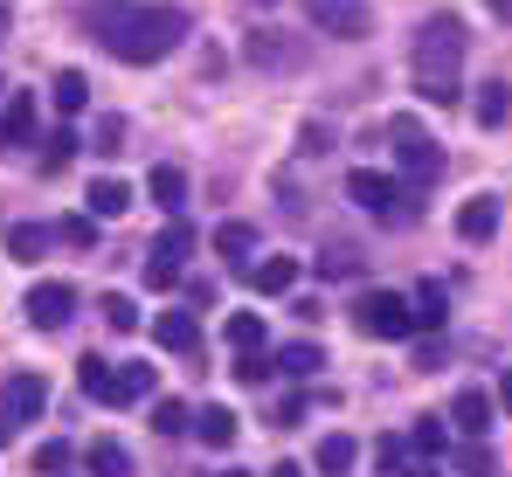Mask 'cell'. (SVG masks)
Wrapping results in <instances>:
<instances>
[{
    "mask_svg": "<svg viewBox=\"0 0 512 477\" xmlns=\"http://www.w3.org/2000/svg\"><path fill=\"white\" fill-rule=\"evenodd\" d=\"M84 28L118 56V63H160L180 49L187 35V14L173 0H90Z\"/></svg>",
    "mask_w": 512,
    "mask_h": 477,
    "instance_id": "obj_1",
    "label": "cell"
},
{
    "mask_svg": "<svg viewBox=\"0 0 512 477\" xmlns=\"http://www.w3.org/2000/svg\"><path fill=\"white\" fill-rule=\"evenodd\" d=\"M464 21L457 14H436L423 21V35H416V90H423L429 104H457L464 90H457V70H464Z\"/></svg>",
    "mask_w": 512,
    "mask_h": 477,
    "instance_id": "obj_2",
    "label": "cell"
},
{
    "mask_svg": "<svg viewBox=\"0 0 512 477\" xmlns=\"http://www.w3.org/2000/svg\"><path fill=\"white\" fill-rule=\"evenodd\" d=\"M346 194H353L367 215H381V222H416V187H402L395 173L353 166V173H346Z\"/></svg>",
    "mask_w": 512,
    "mask_h": 477,
    "instance_id": "obj_3",
    "label": "cell"
},
{
    "mask_svg": "<svg viewBox=\"0 0 512 477\" xmlns=\"http://www.w3.org/2000/svg\"><path fill=\"white\" fill-rule=\"evenodd\" d=\"M388 139H395V159H402V180H409V187H429V180L443 173V146H429L416 118H395Z\"/></svg>",
    "mask_w": 512,
    "mask_h": 477,
    "instance_id": "obj_4",
    "label": "cell"
},
{
    "mask_svg": "<svg viewBox=\"0 0 512 477\" xmlns=\"http://www.w3.org/2000/svg\"><path fill=\"white\" fill-rule=\"evenodd\" d=\"M187 256H194V229L173 215L167 229H160V242L146 249V284H153V291H173V284H180V270H187Z\"/></svg>",
    "mask_w": 512,
    "mask_h": 477,
    "instance_id": "obj_5",
    "label": "cell"
},
{
    "mask_svg": "<svg viewBox=\"0 0 512 477\" xmlns=\"http://www.w3.org/2000/svg\"><path fill=\"white\" fill-rule=\"evenodd\" d=\"M353 325H360L367 339H409V332H416V312H409V298H395V291H367V298L353 305Z\"/></svg>",
    "mask_w": 512,
    "mask_h": 477,
    "instance_id": "obj_6",
    "label": "cell"
},
{
    "mask_svg": "<svg viewBox=\"0 0 512 477\" xmlns=\"http://www.w3.org/2000/svg\"><path fill=\"white\" fill-rule=\"evenodd\" d=\"M21 312L35 332H63L70 318H77V284H63V277H42L28 298H21Z\"/></svg>",
    "mask_w": 512,
    "mask_h": 477,
    "instance_id": "obj_7",
    "label": "cell"
},
{
    "mask_svg": "<svg viewBox=\"0 0 512 477\" xmlns=\"http://www.w3.org/2000/svg\"><path fill=\"white\" fill-rule=\"evenodd\" d=\"M305 21H312L319 35H340V42H360V35L374 28L367 0H305Z\"/></svg>",
    "mask_w": 512,
    "mask_h": 477,
    "instance_id": "obj_8",
    "label": "cell"
},
{
    "mask_svg": "<svg viewBox=\"0 0 512 477\" xmlns=\"http://www.w3.org/2000/svg\"><path fill=\"white\" fill-rule=\"evenodd\" d=\"M42 401H49V388H42V374H7L0 381V415L21 429V422H35L42 415Z\"/></svg>",
    "mask_w": 512,
    "mask_h": 477,
    "instance_id": "obj_9",
    "label": "cell"
},
{
    "mask_svg": "<svg viewBox=\"0 0 512 477\" xmlns=\"http://www.w3.org/2000/svg\"><path fill=\"white\" fill-rule=\"evenodd\" d=\"M450 422H457V436H464V443H485V436H492V395H485V388H457Z\"/></svg>",
    "mask_w": 512,
    "mask_h": 477,
    "instance_id": "obj_10",
    "label": "cell"
},
{
    "mask_svg": "<svg viewBox=\"0 0 512 477\" xmlns=\"http://www.w3.org/2000/svg\"><path fill=\"white\" fill-rule=\"evenodd\" d=\"M160 388V367H146V360H125L118 374H111V408H132V401H146Z\"/></svg>",
    "mask_w": 512,
    "mask_h": 477,
    "instance_id": "obj_11",
    "label": "cell"
},
{
    "mask_svg": "<svg viewBox=\"0 0 512 477\" xmlns=\"http://www.w3.org/2000/svg\"><path fill=\"white\" fill-rule=\"evenodd\" d=\"M243 56H250L256 70H298V49H291L277 28H256L250 42H243Z\"/></svg>",
    "mask_w": 512,
    "mask_h": 477,
    "instance_id": "obj_12",
    "label": "cell"
},
{
    "mask_svg": "<svg viewBox=\"0 0 512 477\" xmlns=\"http://www.w3.org/2000/svg\"><path fill=\"white\" fill-rule=\"evenodd\" d=\"M457 236L464 242H492L499 236V201H492V194H471V201L457 208Z\"/></svg>",
    "mask_w": 512,
    "mask_h": 477,
    "instance_id": "obj_13",
    "label": "cell"
},
{
    "mask_svg": "<svg viewBox=\"0 0 512 477\" xmlns=\"http://www.w3.org/2000/svg\"><path fill=\"white\" fill-rule=\"evenodd\" d=\"M49 242H56L49 222H14V229H7V256H14V263H42Z\"/></svg>",
    "mask_w": 512,
    "mask_h": 477,
    "instance_id": "obj_14",
    "label": "cell"
},
{
    "mask_svg": "<svg viewBox=\"0 0 512 477\" xmlns=\"http://www.w3.org/2000/svg\"><path fill=\"white\" fill-rule=\"evenodd\" d=\"M250 284L263 298H284L298 284V256H263V263H250Z\"/></svg>",
    "mask_w": 512,
    "mask_h": 477,
    "instance_id": "obj_15",
    "label": "cell"
},
{
    "mask_svg": "<svg viewBox=\"0 0 512 477\" xmlns=\"http://www.w3.org/2000/svg\"><path fill=\"white\" fill-rule=\"evenodd\" d=\"M153 339H160L167 353H194V346H201V325H194V312H160L153 318Z\"/></svg>",
    "mask_w": 512,
    "mask_h": 477,
    "instance_id": "obj_16",
    "label": "cell"
},
{
    "mask_svg": "<svg viewBox=\"0 0 512 477\" xmlns=\"http://www.w3.org/2000/svg\"><path fill=\"white\" fill-rule=\"evenodd\" d=\"M409 312H416V332H443V318H450V291H443V284L429 277V284H416Z\"/></svg>",
    "mask_w": 512,
    "mask_h": 477,
    "instance_id": "obj_17",
    "label": "cell"
},
{
    "mask_svg": "<svg viewBox=\"0 0 512 477\" xmlns=\"http://www.w3.org/2000/svg\"><path fill=\"white\" fill-rule=\"evenodd\" d=\"M0 139L7 146H35V97L28 90H14V104L0 111Z\"/></svg>",
    "mask_w": 512,
    "mask_h": 477,
    "instance_id": "obj_18",
    "label": "cell"
},
{
    "mask_svg": "<svg viewBox=\"0 0 512 477\" xmlns=\"http://www.w3.org/2000/svg\"><path fill=\"white\" fill-rule=\"evenodd\" d=\"M236 429H243V422H236V408H222V401L194 415V436H201L208 450H229V443H236Z\"/></svg>",
    "mask_w": 512,
    "mask_h": 477,
    "instance_id": "obj_19",
    "label": "cell"
},
{
    "mask_svg": "<svg viewBox=\"0 0 512 477\" xmlns=\"http://www.w3.org/2000/svg\"><path fill=\"white\" fill-rule=\"evenodd\" d=\"M146 194H153V208L180 215V208H187V173H180V166H153V173H146Z\"/></svg>",
    "mask_w": 512,
    "mask_h": 477,
    "instance_id": "obj_20",
    "label": "cell"
},
{
    "mask_svg": "<svg viewBox=\"0 0 512 477\" xmlns=\"http://www.w3.org/2000/svg\"><path fill=\"white\" fill-rule=\"evenodd\" d=\"M49 104H56L63 118H84V111H90V77H84V70H63V77L49 83Z\"/></svg>",
    "mask_w": 512,
    "mask_h": 477,
    "instance_id": "obj_21",
    "label": "cell"
},
{
    "mask_svg": "<svg viewBox=\"0 0 512 477\" xmlns=\"http://www.w3.org/2000/svg\"><path fill=\"white\" fill-rule=\"evenodd\" d=\"M471 118H478L485 132H499V125L512 118V90H506V83H478V97H471Z\"/></svg>",
    "mask_w": 512,
    "mask_h": 477,
    "instance_id": "obj_22",
    "label": "cell"
},
{
    "mask_svg": "<svg viewBox=\"0 0 512 477\" xmlns=\"http://www.w3.org/2000/svg\"><path fill=\"white\" fill-rule=\"evenodd\" d=\"M90 215H97V222H118V215H125V208H132V187H125V180H90Z\"/></svg>",
    "mask_w": 512,
    "mask_h": 477,
    "instance_id": "obj_23",
    "label": "cell"
},
{
    "mask_svg": "<svg viewBox=\"0 0 512 477\" xmlns=\"http://www.w3.org/2000/svg\"><path fill=\"white\" fill-rule=\"evenodd\" d=\"M84 464H90V477H132V457H125L118 436H97V443L84 450Z\"/></svg>",
    "mask_w": 512,
    "mask_h": 477,
    "instance_id": "obj_24",
    "label": "cell"
},
{
    "mask_svg": "<svg viewBox=\"0 0 512 477\" xmlns=\"http://www.w3.org/2000/svg\"><path fill=\"white\" fill-rule=\"evenodd\" d=\"M111 374H118V367H111L104 353H84V360H77V381H84V395H90V401H104V408H111Z\"/></svg>",
    "mask_w": 512,
    "mask_h": 477,
    "instance_id": "obj_25",
    "label": "cell"
},
{
    "mask_svg": "<svg viewBox=\"0 0 512 477\" xmlns=\"http://www.w3.org/2000/svg\"><path fill=\"white\" fill-rule=\"evenodd\" d=\"M353 457H360V443H353V436H340V429L319 443V471H326V477H346V471H353Z\"/></svg>",
    "mask_w": 512,
    "mask_h": 477,
    "instance_id": "obj_26",
    "label": "cell"
},
{
    "mask_svg": "<svg viewBox=\"0 0 512 477\" xmlns=\"http://www.w3.org/2000/svg\"><path fill=\"white\" fill-rule=\"evenodd\" d=\"M77 153H84V139H77L70 125H63V132H49V139H42V173H63Z\"/></svg>",
    "mask_w": 512,
    "mask_h": 477,
    "instance_id": "obj_27",
    "label": "cell"
},
{
    "mask_svg": "<svg viewBox=\"0 0 512 477\" xmlns=\"http://www.w3.org/2000/svg\"><path fill=\"white\" fill-rule=\"evenodd\" d=\"M229 353H263V318L256 312H229Z\"/></svg>",
    "mask_w": 512,
    "mask_h": 477,
    "instance_id": "obj_28",
    "label": "cell"
},
{
    "mask_svg": "<svg viewBox=\"0 0 512 477\" xmlns=\"http://www.w3.org/2000/svg\"><path fill=\"white\" fill-rule=\"evenodd\" d=\"M409 450H416V457H443V450H450V429H443L436 415H423V422L409 429Z\"/></svg>",
    "mask_w": 512,
    "mask_h": 477,
    "instance_id": "obj_29",
    "label": "cell"
},
{
    "mask_svg": "<svg viewBox=\"0 0 512 477\" xmlns=\"http://www.w3.org/2000/svg\"><path fill=\"white\" fill-rule=\"evenodd\" d=\"M450 464H457V477H499V457H492L485 443H464V450H450Z\"/></svg>",
    "mask_w": 512,
    "mask_h": 477,
    "instance_id": "obj_30",
    "label": "cell"
},
{
    "mask_svg": "<svg viewBox=\"0 0 512 477\" xmlns=\"http://www.w3.org/2000/svg\"><path fill=\"white\" fill-rule=\"evenodd\" d=\"M277 367H284L291 381H305V374H319V367H326V353H319V346H284V353H277Z\"/></svg>",
    "mask_w": 512,
    "mask_h": 477,
    "instance_id": "obj_31",
    "label": "cell"
},
{
    "mask_svg": "<svg viewBox=\"0 0 512 477\" xmlns=\"http://www.w3.org/2000/svg\"><path fill=\"white\" fill-rule=\"evenodd\" d=\"M215 249L236 263V256H250V249H256V229H250V222H222V229H215Z\"/></svg>",
    "mask_w": 512,
    "mask_h": 477,
    "instance_id": "obj_32",
    "label": "cell"
},
{
    "mask_svg": "<svg viewBox=\"0 0 512 477\" xmlns=\"http://www.w3.org/2000/svg\"><path fill=\"white\" fill-rule=\"evenodd\" d=\"M56 242H70V249H97V215H63V222H56Z\"/></svg>",
    "mask_w": 512,
    "mask_h": 477,
    "instance_id": "obj_33",
    "label": "cell"
},
{
    "mask_svg": "<svg viewBox=\"0 0 512 477\" xmlns=\"http://www.w3.org/2000/svg\"><path fill=\"white\" fill-rule=\"evenodd\" d=\"M97 312H104V325H111V332H139V305H132L125 291H111V298H104Z\"/></svg>",
    "mask_w": 512,
    "mask_h": 477,
    "instance_id": "obj_34",
    "label": "cell"
},
{
    "mask_svg": "<svg viewBox=\"0 0 512 477\" xmlns=\"http://www.w3.org/2000/svg\"><path fill=\"white\" fill-rule=\"evenodd\" d=\"M153 429H160V436H187V429H194L187 401H153Z\"/></svg>",
    "mask_w": 512,
    "mask_h": 477,
    "instance_id": "obj_35",
    "label": "cell"
},
{
    "mask_svg": "<svg viewBox=\"0 0 512 477\" xmlns=\"http://www.w3.org/2000/svg\"><path fill=\"white\" fill-rule=\"evenodd\" d=\"M90 153H125V118H97V132H90Z\"/></svg>",
    "mask_w": 512,
    "mask_h": 477,
    "instance_id": "obj_36",
    "label": "cell"
},
{
    "mask_svg": "<svg viewBox=\"0 0 512 477\" xmlns=\"http://www.w3.org/2000/svg\"><path fill=\"white\" fill-rule=\"evenodd\" d=\"M374 464H381V471H402V464H409V443H402V436H381V443H374Z\"/></svg>",
    "mask_w": 512,
    "mask_h": 477,
    "instance_id": "obj_37",
    "label": "cell"
},
{
    "mask_svg": "<svg viewBox=\"0 0 512 477\" xmlns=\"http://www.w3.org/2000/svg\"><path fill=\"white\" fill-rule=\"evenodd\" d=\"M236 381L263 388V381H270V360H263V353H236Z\"/></svg>",
    "mask_w": 512,
    "mask_h": 477,
    "instance_id": "obj_38",
    "label": "cell"
},
{
    "mask_svg": "<svg viewBox=\"0 0 512 477\" xmlns=\"http://www.w3.org/2000/svg\"><path fill=\"white\" fill-rule=\"evenodd\" d=\"M360 270V256L353 249H333V256H319V277H353Z\"/></svg>",
    "mask_w": 512,
    "mask_h": 477,
    "instance_id": "obj_39",
    "label": "cell"
},
{
    "mask_svg": "<svg viewBox=\"0 0 512 477\" xmlns=\"http://www.w3.org/2000/svg\"><path fill=\"white\" fill-rule=\"evenodd\" d=\"M63 464H70V443H42L35 450V471H63Z\"/></svg>",
    "mask_w": 512,
    "mask_h": 477,
    "instance_id": "obj_40",
    "label": "cell"
},
{
    "mask_svg": "<svg viewBox=\"0 0 512 477\" xmlns=\"http://www.w3.org/2000/svg\"><path fill=\"white\" fill-rule=\"evenodd\" d=\"M402 477H436V464H429V457H409V464H402Z\"/></svg>",
    "mask_w": 512,
    "mask_h": 477,
    "instance_id": "obj_41",
    "label": "cell"
},
{
    "mask_svg": "<svg viewBox=\"0 0 512 477\" xmlns=\"http://www.w3.org/2000/svg\"><path fill=\"white\" fill-rule=\"evenodd\" d=\"M499 401H506V408H512V367H506V381H499Z\"/></svg>",
    "mask_w": 512,
    "mask_h": 477,
    "instance_id": "obj_42",
    "label": "cell"
},
{
    "mask_svg": "<svg viewBox=\"0 0 512 477\" xmlns=\"http://www.w3.org/2000/svg\"><path fill=\"white\" fill-rule=\"evenodd\" d=\"M492 14H499V21H512V0H492Z\"/></svg>",
    "mask_w": 512,
    "mask_h": 477,
    "instance_id": "obj_43",
    "label": "cell"
},
{
    "mask_svg": "<svg viewBox=\"0 0 512 477\" xmlns=\"http://www.w3.org/2000/svg\"><path fill=\"white\" fill-rule=\"evenodd\" d=\"M270 477H305V471H298V464H277V471H270Z\"/></svg>",
    "mask_w": 512,
    "mask_h": 477,
    "instance_id": "obj_44",
    "label": "cell"
},
{
    "mask_svg": "<svg viewBox=\"0 0 512 477\" xmlns=\"http://www.w3.org/2000/svg\"><path fill=\"white\" fill-rule=\"evenodd\" d=\"M7 436H14V422H7V415H0V443H7Z\"/></svg>",
    "mask_w": 512,
    "mask_h": 477,
    "instance_id": "obj_45",
    "label": "cell"
},
{
    "mask_svg": "<svg viewBox=\"0 0 512 477\" xmlns=\"http://www.w3.org/2000/svg\"><path fill=\"white\" fill-rule=\"evenodd\" d=\"M243 7H277V0H243Z\"/></svg>",
    "mask_w": 512,
    "mask_h": 477,
    "instance_id": "obj_46",
    "label": "cell"
},
{
    "mask_svg": "<svg viewBox=\"0 0 512 477\" xmlns=\"http://www.w3.org/2000/svg\"><path fill=\"white\" fill-rule=\"evenodd\" d=\"M215 477H250V471H215Z\"/></svg>",
    "mask_w": 512,
    "mask_h": 477,
    "instance_id": "obj_47",
    "label": "cell"
},
{
    "mask_svg": "<svg viewBox=\"0 0 512 477\" xmlns=\"http://www.w3.org/2000/svg\"><path fill=\"white\" fill-rule=\"evenodd\" d=\"M0 35H7V7H0Z\"/></svg>",
    "mask_w": 512,
    "mask_h": 477,
    "instance_id": "obj_48",
    "label": "cell"
}]
</instances>
